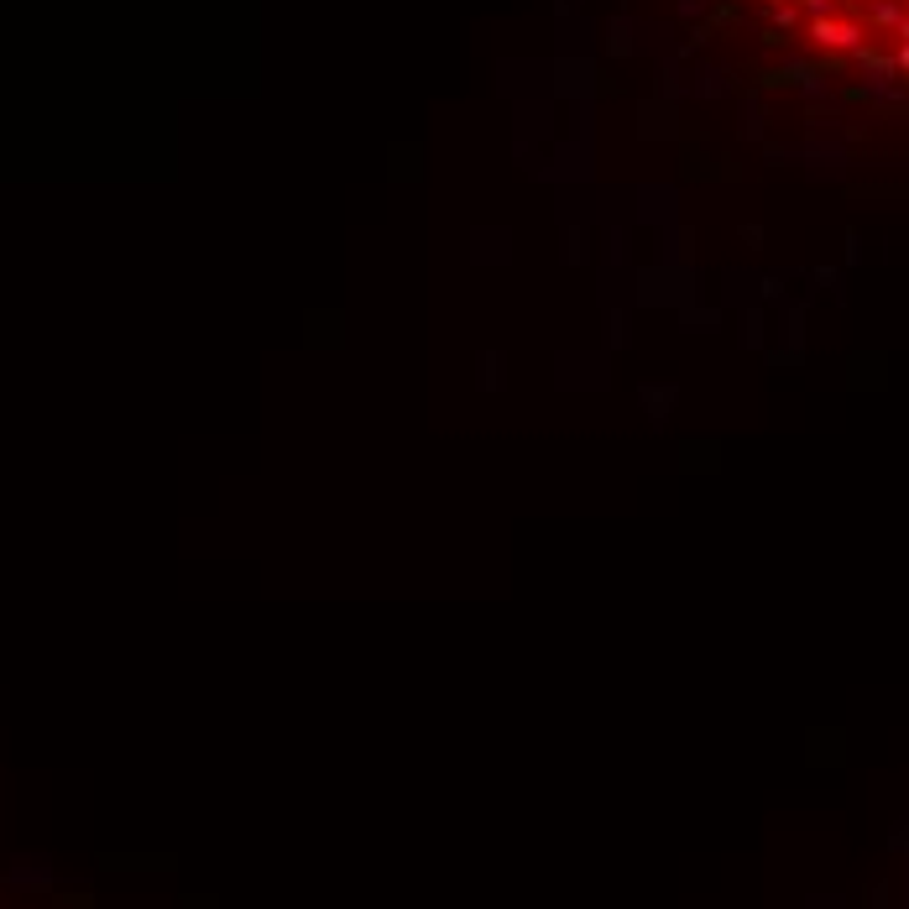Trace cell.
Instances as JSON below:
<instances>
[{
    "label": "cell",
    "mask_w": 909,
    "mask_h": 909,
    "mask_svg": "<svg viewBox=\"0 0 909 909\" xmlns=\"http://www.w3.org/2000/svg\"><path fill=\"white\" fill-rule=\"evenodd\" d=\"M763 11L768 48H795L789 79L821 84L857 74L852 95L909 100V0H748Z\"/></svg>",
    "instance_id": "obj_1"
}]
</instances>
